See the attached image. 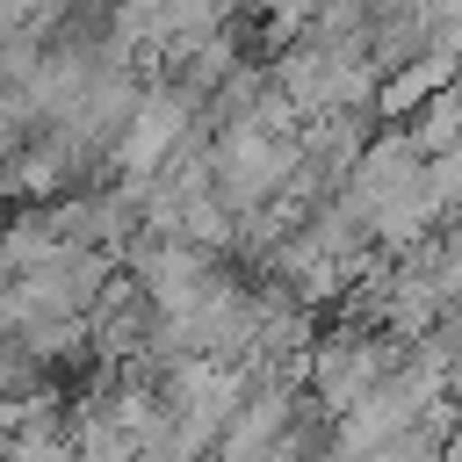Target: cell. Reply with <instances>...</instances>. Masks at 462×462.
<instances>
[{
  "label": "cell",
  "instance_id": "1",
  "mask_svg": "<svg viewBox=\"0 0 462 462\" xmlns=\"http://www.w3.org/2000/svg\"><path fill=\"white\" fill-rule=\"evenodd\" d=\"M440 87H455V58L448 51H419V58H404L397 72H383L375 79V123H397V116H411L426 94H440Z\"/></svg>",
  "mask_w": 462,
  "mask_h": 462
},
{
  "label": "cell",
  "instance_id": "2",
  "mask_svg": "<svg viewBox=\"0 0 462 462\" xmlns=\"http://www.w3.org/2000/svg\"><path fill=\"white\" fill-rule=\"evenodd\" d=\"M411 116H419V123H404V137L419 144V159H448V152H455V130H462V101H455V87L426 94Z\"/></svg>",
  "mask_w": 462,
  "mask_h": 462
}]
</instances>
